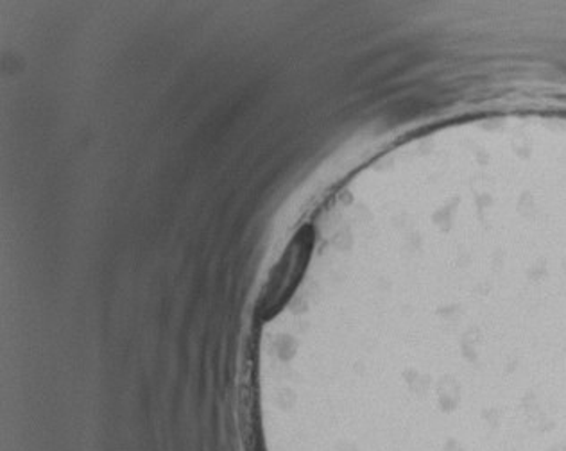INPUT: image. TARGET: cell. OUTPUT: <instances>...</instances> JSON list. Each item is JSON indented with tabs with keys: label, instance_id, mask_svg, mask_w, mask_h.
Here are the masks:
<instances>
[{
	"label": "cell",
	"instance_id": "cell-1",
	"mask_svg": "<svg viewBox=\"0 0 566 451\" xmlns=\"http://www.w3.org/2000/svg\"><path fill=\"white\" fill-rule=\"evenodd\" d=\"M312 245H314V228L312 224L302 226L289 242L287 250L271 274L270 283L265 287L259 306L262 319H271L287 303L289 297L293 296L294 289L311 259Z\"/></svg>",
	"mask_w": 566,
	"mask_h": 451
}]
</instances>
